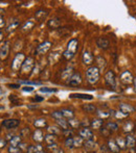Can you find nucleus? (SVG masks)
<instances>
[{
	"label": "nucleus",
	"mask_w": 136,
	"mask_h": 153,
	"mask_svg": "<svg viewBox=\"0 0 136 153\" xmlns=\"http://www.w3.org/2000/svg\"><path fill=\"white\" fill-rule=\"evenodd\" d=\"M103 124H104V121L102 119H93L92 122L90 123V126L93 129H99L103 126Z\"/></svg>",
	"instance_id": "obj_27"
},
{
	"label": "nucleus",
	"mask_w": 136,
	"mask_h": 153,
	"mask_svg": "<svg viewBox=\"0 0 136 153\" xmlns=\"http://www.w3.org/2000/svg\"><path fill=\"white\" fill-rule=\"evenodd\" d=\"M86 78L87 81L91 84L96 83L99 79V70L96 66H91L86 70Z\"/></svg>",
	"instance_id": "obj_2"
},
{
	"label": "nucleus",
	"mask_w": 136,
	"mask_h": 153,
	"mask_svg": "<svg viewBox=\"0 0 136 153\" xmlns=\"http://www.w3.org/2000/svg\"><path fill=\"white\" fill-rule=\"evenodd\" d=\"M43 139H44V137H43V132H42L41 130L39 129L35 130L34 133H33V140L35 142H37V143H41Z\"/></svg>",
	"instance_id": "obj_22"
},
{
	"label": "nucleus",
	"mask_w": 136,
	"mask_h": 153,
	"mask_svg": "<svg viewBox=\"0 0 136 153\" xmlns=\"http://www.w3.org/2000/svg\"><path fill=\"white\" fill-rule=\"evenodd\" d=\"M135 126H136V124H135Z\"/></svg>",
	"instance_id": "obj_62"
},
{
	"label": "nucleus",
	"mask_w": 136,
	"mask_h": 153,
	"mask_svg": "<svg viewBox=\"0 0 136 153\" xmlns=\"http://www.w3.org/2000/svg\"><path fill=\"white\" fill-rule=\"evenodd\" d=\"M34 68V58L33 57H27L25 60H24L22 68H21V71L22 73H29Z\"/></svg>",
	"instance_id": "obj_6"
},
{
	"label": "nucleus",
	"mask_w": 136,
	"mask_h": 153,
	"mask_svg": "<svg viewBox=\"0 0 136 153\" xmlns=\"http://www.w3.org/2000/svg\"><path fill=\"white\" fill-rule=\"evenodd\" d=\"M61 22H60V19L59 18H53L51 20L48 21V26H49L50 28H58L59 26H60Z\"/></svg>",
	"instance_id": "obj_31"
},
{
	"label": "nucleus",
	"mask_w": 136,
	"mask_h": 153,
	"mask_svg": "<svg viewBox=\"0 0 136 153\" xmlns=\"http://www.w3.org/2000/svg\"><path fill=\"white\" fill-rule=\"evenodd\" d=\"M106 129H108L110 132L112 133V132H114V131H117L118 130V125L115 122H108L107 124H106Z\"/></svg>",
	"instance_id": "obj_30"
},
{
	"label": "nucleus",
	"mask_w": 136,
	"mask_h": 153,
	"mask_svg": "<svg viewBox=\"0 0 136 153\" xmlns=\"http://www.w3.org/2000/svg\"><path fill=\"white\" fill-rule=\"evenodd\" d=\"M82 108L86 113H92L96 110V107L94 106L93 104H84L83 106H82Z\"/></svg>",
	"instance_id": "obj_37"
},
{
	"label": "nucleus",
	"mask_w": 136,
	"mask_h": 153,
	"mask_svg": "<svg viewBox=\"0 0 136 153\" xmlns=\"http://www.w3.org/2000/svg\"><path fill=\"white\" fill-rule=\"evenodd\" d=\"M47 15H48L47 10H39L36 14H35V18H36V20L38 21V22H42V21L44 20V19L47 17Z\"/></svg>",
	"instance_id": "obj_19"
},
{
	"label": "nucleus",
	"mask_w": 136,
	"mask_h": 153,
	"mask_svg": "<svg viewBox=\"0 0 136 153\" xmlns=\"http://www.w3.org/2000/svg\"><path fill=\"white\" fill-rule=\"evenodd\" d=\"M47 131L48 133H51V134L58 135L61 133V129L58 126H47Z\"/></svg>",
	"instance_id": "obj_35"
},
{
	"label": "nucleus",
	"mask_w": 136,
	"mask_h": 153,
	"mask_svg": "<svg viewBox=\"0 0 136 153\" xmlns=\"http://www.w3.org/2000/svg\"><path fill=\"white\" fill-rule=\"evenodd\" d=\"M61 113H62L63 117L65 118V119H73L74 118V113L71 110V109H68V108H63L61 109Z\"/></svg>",
	"instance_id": "obj_23"
},
{
	"label": "nucleus",
	"mask_w": 136,
	"mask_h": 153,
	"mask_svg": "<svg viewBox=\"0 0 136 153\" xmlns=\"http://www.w3.org/2000/svg\"><path fill=\"white\" fill-rule=\"evenodd\" d=\"M21 137L20 135H15L13 138L10 139V146H13V147H18L22 142H21Z\"/></svg>",
	"instance_id": "obj_32"
},
{
	"label": "nucleus",
	"mask_w": 136,
	"mask_h": 153,
	"mask_svg": "<svg viewBox=\"0 0 136 153\" xmlns=\"http://www.w3.org/2000/svg\"><path fill=\"white\" fill-rule=\"evenodd\" d=\"M81 124H82V125H84V126H88L89 123H88V122H82Z\"/></svg>",
	"instance_id": "obj_58"
},
{
	"label": "nucleus",
	"mask_w": 136,
	"mask_h": 153,
	"mask_svg": "<svg viewBox=\"0 0 136 153\" xmlns=\"http://www.w3.org/2000/svg\"><path fill=\"white\" fill-rule=\"evenodd\" d=\"M50 47H51V43L48 41H45L37 47L36 52L38 54H45V53L50 49Z\"/></svg>",
	"instance_id": "obj_8"
},
{
	"label": "nucleus",
	"mask_w": 136,
	"mask_h": 153,
	"mask_svg": "<svg viewBox=\"0 0 136 153\" xmlns=\"http://www.w3.org/2000/svg\"><path fill=\"white\" fill-rule=\"evenodd\" d=\"M19 148H20L21 150H27L28 146H27V144L26 143H21L20 145H19Z\"/></svg>",
	"instance_id": "obj_50"
},
{
	"label": "nucleus",
	"mask_w": 136,
	"mask_h": 153,
	"mask_svg": "<svg viewBox=\"0 0 136 153\" xmlns=\"http://www.w3.org/2000/svg\"><path fill=\"white\" fill-rule=\"evenodd\" d=\"M34 100H35V101H37V102H41V101H43V100H44V98H43V97H38V96H36V97H35Z\"/></svg>",
	"instance_id": "obj_54"
},
{
	"label": "nucleus",
	"mask_w": 136,
	"mask_h": 153,
	"mask_svg": "<svg viewBox=\"0 0 136 153\" xmlns=\"http://www.w3.org/2000/svg\"><path fill=\"white\" fill-rule=\"evenodd\" d=\"M35 27V22H33V21H27V22H25V23L23 24V26H22V31L23 32H28V31H31V29Z\"/></svg>",
	"instance_id": "obj_24"
},
{
	"label": "nucleus",
	"mask_w": 136,
	"mask_h": 153,
	"mask_svg": "<svg viewBox=\"0 0 136 153\" xmlns=\"http://www.w3.org/2000/svg\"><path fill=\"white\" fill-rule=\"evenodd\" d=\"M34 126L36 128H44V127H47V122L45 119H37L35 120L34 122Z\"/></svg>",
	"instance_id": "obj_26"
},
{
	"label": "nucleus",
	"mask_w": 136,
	"mask_h": 153,
	"mask_svg": "<svg viewBox=\"0 0 136 153\" xmlns=\"http://www.w3.org/2000/svg\"><path fill=\"white\" fill-rule=\"evenodd\" d=\"M78 40L76 39H71L70 41L68 42L67 44V49L62 53V56L65 58L66 60H70L74 54L76 53V50H78Z\"/></svg>",
	"instance_id": "obj_1"
},
{
	"label": "nucleus",
	"mask_w": 136,
	"mask_h": 153,
	"mask_svg": "<svg viewBox=\"0 0 136 153\" xmlns=\"http://www.w3.org/2000/svg\"><path fill=\"white\" fill-rule=\"evenodd\" d=\"M8 86H10V88H12V89H18V88H20V86H19V84H14V83H10V84H8Z\"/></svg>",
	"instance_id": "obj_56"
},
{
	"label": "nucleus",
	"mask_w": 136,
	"mask_h": 153,
	"mask_svg": "<svg viewBox=\"0 0 136 153\" xmlns=\"http://www.w3.org/2000/svg\"><path fill=\"white\" fill-rule=\"evenodd\" d=\"M73 145L74 147H82L84 145V142H83V139L81 137H76V138H73Z\"/></svg>",
	"instance_id": "obj_38"
},
{
	"label": "nucleus",
	"mask_w": 136,
	"mask_h": 153,
	"mask_svg": "<svg viewBox=\"0 0 136 153\" xmlns=\"http://www.w3.org/2000/svg\"><path fill=\"white\" fill-rule=\"evenodd\" d=\"M4 26H5V21H4V19H2L1 17H0V29L3 28Z\"/></svg>",
	"instance_id": "obj_53"
},
{
	"label": "nucleus",
	"mask_w": 136,
	"mask_h": 153,
	"mask_svg": "<svg viewBox=\"0 0 136 153\" xmlns=\"http://www.w3.org/2000/svg\"><path fill=\"white\" fill-rule=\"evenodd\" d=\"M63 134L65 135L66 139H67V138H71V135H72V130H69V129L63 130Z\"/></svg>",
	"instance_id": "obj_49"
},
{
	"label": "nucleus",
	"mask_w": 136,
	"mask_h": 153,
	"mask_svg": "<svg viewBox=\"0 0 136 153\" xmlns=\"http://www.w3.org/2000/svg\"><path fill=\"white\" fill-rule=\"evenodd\" d=\"M3 92H2V90H1V88H0V94H2Z\"/></svg>",
	"instance_id": "obj_60"
},
{
	"label": "nucleus",
	"mask_w": 136,
	"mask_h": 153,
	"mask_svg": "<svg viewBox=\"0 0 136 153\" xmlns=\"http://www.w3.org/2000/svg\"><path fill=\"white\" fill-rule=\"evenodd\" d=\"M19 124H20V121L18 119H8L4 120L2 122V126L6 129H13V128L18 127Z\"/></svg>",
	"instance_id": "obj_7"
},
{
	"label": "nucleus",
	"mask_w": 136,
	"mask_h": 153,
	"mask_svg": "<svg viewBox=\"0 0 136 153\" xmlns=\"http://www.w3.org/2000/svg\"><path fill=\"white\" fill-rule=\"evenodd\" d=\"M57 123H58V125H59V127H61V129H63V130L69 129V124H68V121H66L65 119L57 120Z\"/></svg>",
	"instance_id": "obj_33"
},
{
	"label": "nucleus",
	"mask_w": 136,
	"mask_h": 153,
	"mask_svg": "<svg viewBox=\"0 0 136 153\" xmlns=\"http://www.w3.org/2000/svg\"><path fill=\"white\" fill-rule=\"evenodd\" d=\"M107 147H108V149H109L110 152H112V153H118L120 151L119 147H118V145L116 144V141L113 140V139H110V140L108 141Z\"/></svg>",
	"instance_id": "obj_15"
},
{
	"label": "nucleus",
	"mask_w": 136,
	"mask_h": 153,
	"mask_svg": "<svg viewBox=\"0 0 136 153\" xmlns=\"http://www.w3.org/2000/svg\"><path fill=\"white\" fill-rule=\"evenodd\" d=\"M44 140L47 143V145L53 144V143H56V141H57V135L51 134V133H47V134L44 137Z\"/></svg>",
	"instance_id": "obj_29"
},
{
	"label": "nucleus",
	"mask_w": 136,
	"mask_h": 153,
	"mask_svg": "<svg viewBox=\"0 0 136 153\" xmlns=\"http://www.w3.org/2000/svg\"><path fill=\"white\" fill-rule=\"evenodd\" d=\"M61 56H62V54H61L60 51H52L51 53L48 55V62H49L50 65H53V64L59 62Z\"/></svg>",
	"instance_id": "obj_14"
},
{
	"label": "nucleus",
	"mask_w": 136,
	"mask_h": 153,
	"mask_svg": "<svg viewBox=\"0 0 136 153\" xmlns=\"http://www.w3.org/2000/svg\"><path fill=\"white\" fill-rule=\"evenodd\" d=\"M134 110H135V108H134L132 105H130V104H127V103L119 104V112L127 115V116H128L129 114H131V113H133Z\"/></svg>",
	"instance_id": "obj_16"
},
{
	"label": "nucleus",
	"mask_w": 136,
	"mask_h": 153,
	"mask_svg": "<svg viewBox=\"0 0 136 153\" xmlns=\"http://www.w3.org/2000/svg\"><path fill=\"white\" fill-rule=\"evenodd\" d=\"M41 153H46V152H44V151H43V152H41Z\"/></svg>",
	"instance_id": "obj_61"
},
{
	"label": "nucleus",
	"mask_w": 136,
	"mask_h": 153,
	"mask_svg": "<svg viewBox=\"0 0 136 153\" xmlns=\"http://www.w3.org/2000/svg\"><path fill=\"white\" fill-rule=\"evenodd\" d=\"M68 124H69V126H70L71 128H78V127H80L81 123L76 119H70L68 121Z\"/></svg>",
	"instance_id": "obj_40"
},
{
	"label": "nucleus",
	"mask_w": 136,
	"mask_h": 153,
	"mask_svg": "<svg viewBox=\"0 0 136 153\" xmlns=\"http://www.w3.org/2000/svg\"><path fill=\"white\" fill-rule=\"evenodd\" d=\"M31 134V129L28 127H25L23 129H21L20 131V137L21 138H28Z\"/></svg>",
	"instance_id": "obj_39"
},
{
	"label": "nucleus",
	"mask_w": 136,
	"mask_h": 153,
	"mask_svg": "<svg viewBox=\"0 0 136 153\" xmlns=\"http://www.w3.org/2000/svg\"><path fill=\"white\" fill-rule=\"evenodd\" d=\"M65 146L67 147V148L69 149H72L73 147H74V145H73V139L72 138H67L65 140Z\"/></svg>",
	"instance_id": "obj_43"
},
{
	"label": "nucleus",
	"mask_w": 136,
	"mask_h": 153,
	"mask_svg": "<svg viewBox=\"0 0 136 153\" xmlns=\"http://www.w3.org/2000/svg\"><path fill=\"white\" fill-rule=\"evenodd\" d=\"M133 86H134V90L136 92V78H134V81H133Z\"/></svg>",
	"instance_id": "obj_57"
},
{
	"label": "nucleus",
	"mask_w": 136,
	"mask_h": 153,
	"mask_svg": "<svg viewBox=\"0 0 136 153\" xmlns=\"http://www.w3.org/2000/svg\"><path fill=\"white\" fill-rule=\"evenodd\" d=\"M78 134H80V137H81L83 140H92V138H93V132H92L91 129H89L88 127H84L82 128V129H80V131H78Z\"/></svg>",
	"instance_id": "obj_9"
},
{
	"label": "nucleus",
	"mask_w": 136,
	"mask_h": 153,
	"mask_svg": "<svg viewBox=\"0 0 136 153\" xmlns=\"http://www.w3.org/2000/svg\"><path fill=\"white\" fill-rule=\"evenodd\" d=\"M105 82L110 89L116 88V76L113 71H107L105 74Z\"/></svg>",
	"instance_id": "obj_3"
},
{
	"label": "nucleus",
	"mask_w": 136,
	"mask_h": 153,
	"mask_svg": "<svg viewBox=\"0 0 136 153\" xmlns=\"http://www.w3.org/2000/svg\"><path fill=\"white\" fill-rule=\"evenodd\" d=\"M96 45L99 46V48H101V49L106 50L110 47V41L108 39H106V38L101 36V38H99V39L96 40Z\"/></svg>",
	"instance_id": "obj_13"
},
{
	"label": "nucleus",
	"mask_w": 136,
	"mask_h": 153,
	"mask_svg": "<svg viewBox=\"0 0 136 153\" xmlns=\"http://www.w3.org/2000/svg\"><path fill=\"white\" fill-rule=\"evenodd\" d=\"M52 153H64V150L62 148H58L55 151H52Z\"/></svg>",
	"instance_id": "obj_55"
},
{
	"label": "nucleus",
	"mask_w": 136,
	"mask_h": 153,
	"mask_svg": "<svg viewBox=\"0 0 136 153\" xmlns=\"http://www.w3.org/2000/svg\"><path fill=\"white\" fill-rule=\"evenodd\" d=\"M115 141H116V144L118 145V147H119L120 150L127 148V147H126V139L121 138V137H118V138L116 139Z\"/></svg>",
	"instance_id": "obj_36"
},
{
	"label": "nucleus",
	"mask_w": 136,
	"mask_h": 153,
	"mask_svg": "<svg viewBox=\"0 0 136 153\" xmlns=\"http://www.w3.org/2000/svg\"><path fill=\"white\" fill-rule=\"evenodd\" d=\"M83 146L87 150H94L95 146H96V143L93 140H88V141H85V143H84Z\"/></svg>",
	"instance_id": "obj_28"
},
{
	"label": "nucleus",
	"mask_w": 136,
	"mask_h": 153,
	"mask_svg": "<svg viewBox=\"0 0 136 153\" xmlns=\"http://www.w3.org/2000/svg\"><path fill=\"white\" fill-rule=\"evenodd\" d=\"M2 39H3V34L2 32H0V42L2 41Z\"/></svg>",
	"instance_id": "obj_59"
},
{
	"label": "nucleus",
	"mask_w": 136,
	"mask_h": 153,
	"mask_svg": "<svg viewBox=\"0 0 136 153\" xmlns=\"http://www.w3.org/2000/svg\"><path fill=\"white\" fill-rule=\"evenodd\" d=\"M95 60H96V67L99 68V70H104L105 68H106V66H107V62H106V60H105L104 57L101 56V55H99V56L95 57Z\"/></svg>",
	"instance_id": "obj_20"
},
{
	"label": "nucleus",
	"mask_w": 136,
	"mask_h": 153,
	"mask_svg": "<svg viewBox=\"0 0 136 153\" xmlns=\"http://www.w3.org/2000/svg\"><path fill=\"white\" fill-rule=\"evenodd\" d=\"M22 90H23L24 92H33L34 91V88H31V86H24Z\"/></svg>",
	"instance_id": "obj_52"
},
{
	"label": "nucleus",
	"mask_w": 136,
	"mask_h": 153,
	"mask_svg": "<svg viewBox=\"0 0 136 153\" xmlns=\"http://www.w3.org/2000/svg\"><path fill=\"white\" fill-rule=\"evenodd\" d=\"M51 117L53 118V119L57 121V120H61V119H65V118L63 117L62 113H61V110H56V112H53L51 114Z\"/></svg>",
	"instance_id": "obj_41"
},
{
	"label": "nucleus",
	"mask_w": 136,
	"mask_h": 153,
	"mask_svg": "<svg viewBox=\"0 0 136 153\" xmlns=\"http://www.w3.org/2000/svg\"><path fill=\"white\" fill-rule=\"evenodd\" d=\"M126 147L130 150H133V149L136 148V139L133 135L128 134L126 137Z\"/></svg>",
	"instance_id": "obj_12"
},
{
	"label": "nucleus",
	"mask_w": 136,
	"mask_h": 153,
	"mask_svg": "<svg viewBox=\"0 0 136 153\" xmlns=\"http://www.w3.org/2000/svg\"><path fill=\"white\" fill-rule=\"evenodd\" d=\"M47 148L49 149V150H51V151H55L56 149L59 148V146H58L57 143H53V144H49V145H47Z\"/></svg>",
	"instance_id": "obj_48"
},
{
	"label": "nucleus",
	"mask_w": 136,
	"mask_h": 153,
	"mask_svg": "<svg viewBox=\"0 0 136 153\" xmlns=\"http://www.w3.org/2000/svg\"><path fill=\"white\" fill-rule=\"evenodd\" d=\"M41 92H43V93H56L57 92V90L56 89H48V88H42L41 90H40Z\"/></svg>",
	"instance_id": "obj_46"
},
{
	"label": "nucleus",
	"mask_w": 136,
	"mask_h": 153,
	"mask_svg": "<svg viewBox=\"0 0 136 153\" xmlns=\"http://www.w3.org/2000/svg\"><path fill=\"white\" fill-rule=\"evenodd\" d=\"M73 70L72 68H67L65 70L63 71L62 75H61V78H62V80H69V78L73 75Z\"/></svg>",
	"instance_id": "obj_21"
},
{
	"label": "nucleus",
	"mask_w": 136,
	"mask_h": 153,
	"mask_svg": "<svg viewBox=\"0 0 136 153\" xmlns=\"http://www.w3.org/2000/svg\"><path fill=\"white\" fill-rule=\"evenodd\" d=\"M24 62V54L23 53H18L16 55L15 58L13 60V64H12V69L14 71H18L19 69L22 68V65Z\"/></svg>",
	"instance_id": "obj_4"
},
{
	"label": "nucleus",
	"mask_w": 136,
	"mask_h": 153,
	"mask_svg": "<svg viewBox=\"0 0 136 153\" xmlns=\"http://www.w3.org/2000/svg\"><path fill=\"white\" fill-rule=\"evenodd\" d=\"M119 79H120V82L124 83L125 86L133 84V81H134V77L130 71H125V72L121 73Z\"/></svg>",
	"instance_id": "obj_5"
},
{
	"label": "nucleus",
	"mask_w": 136,
	"mask_h": 153,
	"mask_svg": "<svg viewBox=\"0 0 136 153\" xmlns=\"http://www.w3.org/2000/svg\"><path fill=\"white\" fill-rule=\"evenodd\" d=\"M134 128H135V124H134L131 120H129V121H127V122L124 124L123 126V130H124V132L126 133H130L132 132L134 130Z\"/></svg>",
	"instance_id": "obj_18"
},
{
	"label": "nucleus",
	"mask_w": 136,
	"mask_h": 153,
	"mask_svg": "<svg viewBox=\"0 0 136 153\" xmlns=\"http://www.w3.org/2000/svg\"><path fill=\"white\" fill-rule=\"evenodd\" d=\"M82 82V77H81V74L78 72H74L73 75L69 78V80L67 81V83L69 86H78L80 83Z\"/></svg>",
	"instance_id": "obj_10"
},
{
	"label": "nucleus",
	"mask_w": 136,
	"mask_h": 153,
	"mask_svg": "<svg viewBox=\"0 0 136 153\" xmlns=\"http://www.w3.org/2000/svg\"><path fill=\"white\" fill-rule=\"evenodd\" d=\"M93 60H94V57H93V55L90 53V52H88V51L84 52V54H83V62H84V65H86V66L92 65Z\"/></svg>",
	"instance_id": "obj_17"
},
{
	"label": "nucleus",
	"mask_w": 136,
	"mask_h": 153,
	"mask_svg": "<svg viewBox=\"0 0 136 153\" xmlns=\"http://www.w3.org/2000/svg\"><path fill=\"white\" fill-rule=\"evenodd\" d=\"M8 152L10 153H21V149L19 148V147L10 146V147H8Z\"/></svg>",
	"instance_id": "obj_44"
},
{
	"label": "nucleus",
	"mask_w": 136,
	"mask_h": 153,
	"mask_svg": "<svg viewBox=\"0 0 136 153\" xmlns=\"http://www.w3.org/2000/svg\"><path fill=\"white\" fill-rule=\"evenodd\" d=\"M10 52V42L5 41L0 47V60H5Z\"/></svg>",
	"instance_id": "obj_11"
},
{
	"label": "nucleus",
	"mask_w": 136,
	"mask_h": 153,
	"mask_svg": "<svg viewBox=\"0 0 136 153\" xmlns=\"http://www.w3.org/2000/svg\"><path fill=\"white\" fill-rule=\"evenodd\" d=\"M97 116H99V118H103V119H105V118H108L110 116V113H106L104 112V110H99L97 112Z\"/></svg>",
	"instance_id": "obj_45"
},
{
	"label": "nucleus",
	"mask_w": 136,
	"mask_h": 153,
	"mask_svg": "<svg viewBox=\"0 0 136 153\" xmlns=\"http://www.w3.org/2000/svg\"><path fill=\"white\" fill-rule=\"evenodd\" d=\"M19 25H20V22H19V21H15V22H12V23H10V25L8 26L6 31H8V32H13V31H15L16 29L18 28Z\"/></svg>",
	"instance_id": "obj_34"
},
{
	"label": "nucleus",
	"mask_w": 136,
	"mask_h": 153,
	"mask_svg": "<svg viewBox=\"0 0 136 153\" xmlns=\"http://www.w3.org/2000/svg\"><path fill=\"white\" fill-rule=\"evenodd\" d=\"M112 115L115 118H117V119H119V120H123L127 117V115L123 114L121 112H114V110H112Z\"/></svg>",
	"instance_id": "obj_42"
},
{
	"label": "nucleus",
	"mask_w": 136,
	"mask_h": 153,
	"mask_svg": "<svg viewBox=\"0 0 136 153\" xmlns=\"http://www.w3.org/2000/svg\"><path fill=\"white\" fill-rule=\"evenodd\" d=\"M41 152H43V147L40 144L35 145V153H41Z\"/></svg>",
	"instance_id": "obj_47"
},
{
	"label": "nucleus",
	"mask_w": 136,
	"mask_h": 153,
	"mask_svg": "<svg viewBox=\"0 0 136 153\" xmlns=\"http://www.w3.org/2000/svg\"><path fill=\"white\" fill-rule=\"evenodd\" d=\"M5 146H6V141L4 139H0V149L4 148Z\"/></svg>",
	"instance_id": "obj_51"
},
{
	"label": "nucleus",
	"mask_w": 136,
	"mask_h": 153,
	"mask_svg": "<svg viewBox=\"0 0 136 153\" xmlns=\"http://www.w3.org/2000/svg\"><path fill=\"white\" fill-rule=\"evenodd\" d=\"M70 98H80V99H87V100H92L93 99V96L91 95H88V94H80V93H76V94H71Z\"/></svg>",
	"instance_id": "obj_25"
}]
</instances>
